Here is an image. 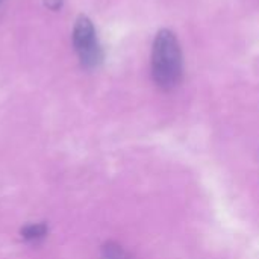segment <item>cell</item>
<instances>
[{
    "label": "cell",
    "mask_w": 259,
    "mask_h": 259,
    "mask_svg": "<svg viewBox=\"0 0 259 259\" xmlns=\"http://www.w3.org/2000/svg\"><path fill=\"white\" fill-rule=\"evenodd\" d=\"M0 2H2V0H0Z\"/></svg>",
    "instance_id": "cell-6"
},
{
    "label": "cell",
    "mask_w": 259,
    "mask_h": 259,
    "mask_svg": "<svg viewBox=\"0 0 259 259\" xmlns=\"http://www.w3.org/2000/svg\"><path fill=\"white\" fill-rule=\"evenodd\" d=\"M62 2L64 0H44V5L52 11H58L62 6Z\"/></svg>",
    "instance_id": "cell-5"
},
{
    "label": "cell",
    "mask_w": 259,
    "mask_h": 259,
    "mask_svg": "<svg viewBox=\"0 0 259 259\" xmlns=\"http://www.w3.org/2000/svg\"><path fill=\"white\" fill-rule=\"evenodd\" d=\"M73 46L85 68L97 67L103 59L102 47L96 36L93 21L87 15H79L73 29Z\"/></svg>",
    "instance_id": "cell-2"
},
{
    "label": "cell",
    "mask_w": 259,
    "mask_h": 259,
    "mask_svg": "<svg viewBox=\"0 0 259 259\" xmlns=\"http://www.w3.org/2000/svg\"><path fill=\"white\" fill-rule=\"evenodd\" d=\"M47 235V226L44 223L27 225L21 229V237L29 243H38Z\"/></svg>",
    "instance_id": "cell-3"
},
{
    "label": "cell",
    "mask_w": 259,
    "mask_h": 259,
    "mask_svg": "<svg viewBox=\"0 0 259 259\" xmlns=\"http://www.w3.org/2000/svg\"><path fill=\"white\" fill-rule=\"evenodd\" d=\"M102 259H132V256L117 243H106L102 249Z\"/></svg>",
    "instance_id": "cell-4"
},
{
    "label": "cell",
    "mask_w": 259,
    "mask_h": 259,
    "mask_svg": "<svg viewBox=\"0 0 259 259\" xmlns=\"http://www.w3.org/2000/svg\"><path fill=\"white\" fill-rule=\"evenodd\" d=\"M152 76L162 90L175 88L182 79V52L176 35L162 29L158 32L152 50Z\"/></svg>",
    "instance_id": "cell-1"
}]
</instances>
